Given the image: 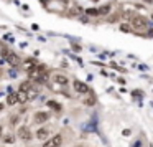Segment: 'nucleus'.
I'll return each mask as SVG.
<instances>
[{
  "label": "nucleus",
  "instance_id": "obj_17",
  "mask_svg": "<svg viewBox=\"0 0 153 147\" xmlns=\"http://www.w3.org/2000/svg\"><path fill=\"white\" fill-rule=\"evenodd\" d=\"M87 15H99V14H97V10H94V8H89V10H87Z\"/></svg>",
  "mask_w": 153,
  "mask_h": 147
},
{
  "label": "nucleus",
  "instance_id": "obj_19",
  "mask_svg": "<svg viewBox=\"0 0 153 147\" xmlns=\"http://www.w3.org/2000/svg\"><path fill=\"white\" fill-rule=\"evenodd\" d=\"M146 4H153V0H145Z\"/></svg>",
  "mask_w": 153,
  "mask_h": 147
},
{
  "label": "nucleus",
  "instance_id": "obj_11",
  "mask_svg": "<svg viewBox=\"0 0 153 147\" xmlns=\"http://www.w3.org/2000/svg\"><path fill=\"white\" fill-rule=\"evenodd\" d=\"M7 103L10 104V106H13V104H17L18 101H17V94H8V98H7Z\"/></svg>",
  "mask_w": 153,
  "mask_h": 147
},
{
  "label": "nucleus",
  "instance_id": "obj_12",
  "mask_svg": "<svg viewBox=\"0 0 153 147\" xmlns=\"http://www.w3.org/2000/svg\"><path fill=\"white\" fill-rule=\"evenodd\" d=\"M109 12H110V7H109V5H102V7L97 10V14H99V15H107Z\"/></svg>",
  "mask_w": 153,
  "mask_h": 147
},
{
  "label": "nucleus",
  "instance_id": "obj_4",
  "mask_svg": "<svg viewBox=\"0 0 153 147\" xmlns=\"http://www.w3.org/2000/svg\"><path fill=\"white\" fill-rule=\"evenodd\" d=\"M74 89L77 93H89V86L86 83H82V81H74Z\"/></svg>",
  "mask_w": 153,
  "mask_h": 147
},
{
  "label": "nucleus",
  "instance_id": "obj_21",
  "mask_svg": "<svg viewBox=\"0 0 153 147\" xmlns=\"http://www.w3.org/2000/svg\"><path fill=\"white\" fill-rule=\"evenodd\" d=\"M2 109H4V104H2V103H0V111H2Z\"/></svg>",
  "mask_w": 153,
  "mask_h": 147
},
{
  "label": "nucleus",
  "instance_id": "obj_10",
  "mask_svg": "<svg viewBox=\"0 0 153 147\" xmlns=\"http://www.w3.org/2000/svg\"><path fill=\"white\" fill-rule=\"evenodd\" d=\"M48 134H50V132H48V129H38V130H36V137H38L40 140L46 139V137H48Z\"/></svg>",
  "mask_w": 153,
  "mask_h": 147
},
{
  "label": "nucleus",
  "instance_id": "obj_1",
  "mask_svg": "<svg viewBox=\"0 0 153 147\" xmlns=\"http://www.w3.org/2000/svg\"><path fill=\"white\" fill-rule=\"evenodd\" d=\"M132 27L137 28V30H143L146 27V18L142 17V15H135L132 18Z\"/></svg>",
  "mask_w": 153,
  "mask_h": 147
},
{
  "label": "nucleus",
  "instance_id": "obj_3",
  "mask_svg": "<svg viewBox=\"0 0 153 147\" xmlns=\"http://www.w3.org/2000/svg\"><path fill=\"white\" fill-rule=\"evenodd\" d=\"M17 136L20 137V139H23V140H28V139H31V134H30V129L28 127H20L18 129V132H17Z\"/></svg>",
  "mask_w": 153,
  "mask_h": 147
},
{
  "label": "nucleus",
  "instance_id": "obj_6",
  "mask_svg": "<svg viewBox=\"0 0 153 147\" xmlns=\"http://www.w3.org/2000/svg\"><path fill=\"white\" fill-rule=\"evenodd\" d=\"M53 81H54L56 84H63V86H66V84L69 83V81H68V78L63 76V74H54V76H53Z\"/></svg>",
  "mask_w": 153,
  "mask_h": 147
},
{
  "label": "nucleus",
  "instance_id": "obj_9",
  "mask_svg": "<svg viewBox=\"0 0 153 147\" xmlns=\"http://www.w3.org/2000/svg\"><path fill=\"white\" fill-rule=\"evenodd\" d=\"M27 99H30V98H28V93L20 89L17 93V101H18V103H27Z\"/></svg>",
  "mask_w": 153,
  "mask_h": 147
},
{
  "label": "nucleus",
  "instance_id": "obj_20",
  "mask_svg": "<svg viewBox=\"0 0 153 147\" xmlns=\"http://www.w3.org/2000/svg\"><path fill=\"white\" fill-rule=\"evenodd\" d=\"M2 132H4V129H2V126H0V137H2Z\"/></svg>",
  "mask_w": 153,
  "mask_h": 147
},
{
  "label": "nucleus",
  "instance_id": "obj_5",
  "mask_svg": "<svg viewBox=\"0 0 153 147\" xmlns=\"http://www.w3.org/2000/svg\"><path fill=\"white\" fill-rule=\"evenodd\" d=\"M48 117H50V114L48 112H36L35 114V122L36 124H43L48 121Z\"/></svg>",
  "mask_w": 153,
  "mask_h": 147
},
{
  "label": "nucleus",
  "instance_id": "obj_15",
  "mask_svg": "<svg viewBox=\"0 0 153 147\" xmlns=\"http://www.w3.org/2000/svg\"><path fill=\"white\" fill-rule=\"evenodd\" d=\"M120 30H122V32H125V33H128V32L132 30V28H130V25H127V23H122V25H120Z\"/></svg>",
  "mask_w": 153,
  "mask_h": 147
},
{
  "label": "nucleus",
  "instance_id": "obj_13",
  "mask_svg": "<svg viewBox=\"0 0 153 147\" xmlns=\"http://www.w3.org/2000/svg\"><path fill=\"white\" fill-rule=\"evenodd\" d=\"M48 106H50L51 109H54L56 112H59V111H61V106L58 103H54V101H48Z\"/></svg>",
  "mask_w": 153,
  "mask_h": 147
},
{
  "label": "nucleus",
  "instance_id": "obj_16",
  "mask_svg": "<svg viewBox=\"0 0 153 147\" xmlns=\"http://www.w3.org/2000/svg\"><path fill=\"white\" fill-rule=\"evenodd\" d=\"M86 104L87 106H94V104H96V98H89V99H86Z\"/></svg>",
  "mask_w": 153,
  "mask_h": 147
},
{
  "label": "nucleus",
  "instance_id": "obj_18",
  "mask_svg": "<svg viewBox=\"0 0 153 147\" xmlns=\"http://www.w3.org/2000/svg\"><path fill=\"white\" fill-rule=\"evenodd\" d=\"M5 142H13V139H12V136H8L7 139H5Z\"/></svg>",
  "mask_w": 153,
  "mask_h": 147
},
{
  "label": "nucleus",
  "instance_id": "obj_14",
  "mask_svg": "<svg viewBox=\"0 0 153 147\" xmlns=\"http://www.w3.org/2000/svg\"><path fill=\"white\" fill-rule=\"evenodd\" d=\"M30 88H31V84L28 83V81H23V83L20 84V89H22V91H27V93L30 91Z\"/></svg>",
  "mask_w": 153,
  "mask_h": 147
},
{
  "label": "nucleus",
  "instance_id": "obj_7",
  "mask_svg": "<svg viewBox=\"0 0 153 147\" xmlns=\"http://www.w3.org/2000/svg\"><path fill=\"white\" fill-rule=\"evenodd\" d=\"M7 61L10 64H13V66H17V64L20 63V58H18L15 53H7Z\"/></svg>",
  "mask_w": 153,
  "mask_h": 147
},
{
  "label": "nucleus",
  "instance_id": "obj_2",
  "mask_svg": "<svg viewBox=\"0 0 153 147\" xmlns=\"http://www.w3.org/2000/svg\"><path fill=\"white\" fill-rule=\"evenodd\" d=\"M61 144H63V136H61V134H56V136L51 137L50 140H46V142L43 144V147H59Z\"/></svg>",
  "mask_w": 153,
  "mask_h": 147
},
{
  "label": "nucleus",
  "instance_id": "obj_8",
  "mask_svg": "<svg viewBox=\"0 0 153 147\" xmlns=\"http://www.w3.org/2000/svg\"><path fill=\"white\" fill-rule=\"evenodd\" d=\"M23 64H25V68H27V71H30V70H33V68L38 66L36 60H33V58H28V60H25Z\"/></svg>",
  "mask_w": 153,
  "mask_h": 147
}]
</instances>
